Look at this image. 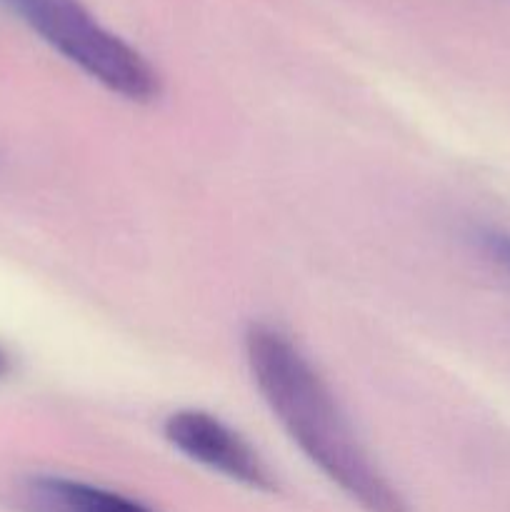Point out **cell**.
I'll return each instance as SVG.
<instances>
[{
	"label": "cell",
	"mask_w": 510,
	"mask_h": 512,
	"mask_svg": "<svg viewBox=\"0 0 510 512\" xmlns=\"http://www.w3.org/2000/svg\"><path fill=\"white\" fill-rule=\"evenodd\" d=\"M485 245H488L490 253L495 255V260L510 268V235L505 233H488L485 235Z\"/></svg>",
	"instance_id": "5b68a950"
},
{
	"label": "cell",
	"mask_w": 510,
	"mask_h": 512,
	"mask_svg": "<svg viewBox=\"0 0 510 512\" xmlns=\"http://www.w3.org/2000/svg\"><path fill=\"white\" fill-rule=\"evenodd\" d=\"M5 373H8V355H5L3 350H0V378H3Z\"/></svg>",
	"instance_id": "8992f818"
},
{
	"label": "cell",
	"mask_w": 510,
	"mask_h": 512,
	"mask_svg": "<svg viewBox=\"0 0 510 512\" xmlns=\"http://www.w3.org/2000/svg\"><path fill=\"white\" fill-rule=\"evenodd\" d=\"M260 395L305 458L368 512H408L403 495L370 460L338 400L298 345L268 323L245 333Z\"/></svg>",
	"instance_id": "6da1fadb"
},
{
	"label": "cell",
	"mask_w": 510,
	"mask_h": 512,
	"mask_svg": "<svg viewBox=\"0 0 510 512\" xmlns=\"http://www.w3.org/2000/svg\"><path fill=\"white\" fill-rule=\"evenodd\" d=\"M18 512H155L113 490L58 475H30L10 493Z\"/></svg>",
	"instance_id": "277c9868"
},
{
	"label": "cell",
	"mask_w": 510,
	"mask_h": 512,
	"mask_svg": "<svg viewBox=\"0 0 510 512\" xmlns=\"http://www.w3.org/2000/svg\"><path fill=\"white\" fill-rule=\"evenodd\" d=\"M65 60L130 103H153L160 75L133 45L98 23L80 0H0Z\"/></svg>",
	"instance_id": "7a4b0ae2"
},
{
	"label": "cell",
	"mask_w": 510,
	"mask_h": 512,
	"mask_svg": "<svg viewBox=\"0 0 510 512\" xmlns=\"http://www.w3.org/2000/svg\"><path fill=\"white\" fill-rule=\"evenodd\" d=\"M163 435L178 453L213 473L260 493H275L273 473L235 430L203 410H178L163 425Z\"/></svg>",
	"instance_id": "3957f363"
}]
</instances>
